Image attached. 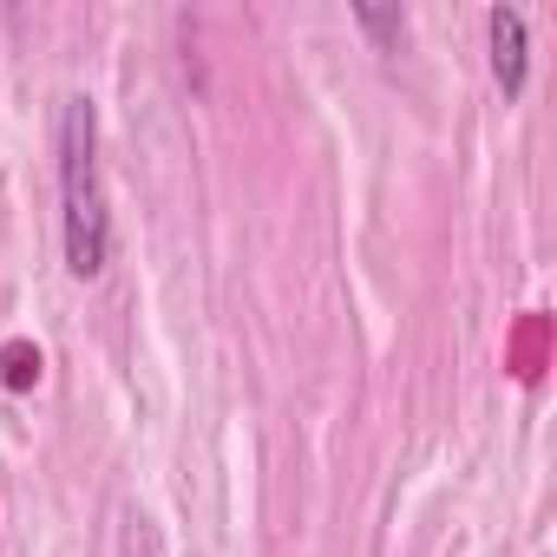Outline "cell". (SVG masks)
Segmentation results:
<instances>
[{"instance_id":"7a4b0ae2","label":"cell","mask_w":557,"mask_h":557,"mask_svg":"<svg viewBox=\"0 0 557 557\" xmlns=\"http://www.w3.org/2000/svg\"><path fill=\"white\" fill-rule=\"evenodd\" d=\"M485 40H492V79L505 86V99H518V92H524V66H531L524 14H518V8H492V14H485Z\"/></svg>"},{"instance_id":"277c9868","label":"cell","mask_w":557,"mask_h":557,"mask_svg":"<svg viewBox=\"0 0 557 557\" xmlns=\"http://www.w3.org/2000/svg\"><path fill=\"white\" fill-rule=\"evenodd\" d=\"M355 21H361L374 40H400V34H407V14H400V8H355Z\"/></svg>"},{"instance_id":"6da1fadb","label":"cell","mask_w":557,"mask_h":557,"mask_svg":"<svg viewBox=\"0 0 557 557\" xmlns=\"http://www.w3.org/2000/svg\"><path fill=\"white\" fill-rule=\"evenodd\" d=\"M60 223H66V269L79 283L112 262V210H106V177H99V112L86 92L60 99Z\"/></svg>"},{"instance_id":"3957f363","label":"cell","mask_w":557,"mask_h":557,"mask_svg":"<svg viewBox=\"0 0 557 557\" xmlns=\"http://www.w3.org/2000/svg\"><path fill=\"white\" fill-rule=\"evenodd\" d=\"M34 381H40V348L34 342H8V348H0V387L27 394Z\"/></svg>"}]
</instances>
